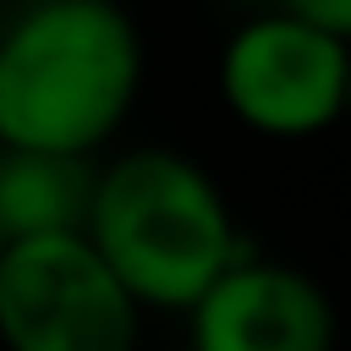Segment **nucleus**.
<instances>
[{
  "label": "nucleus",
  "instance_id": "obj_1",
  "mask_svg": "<svg viewBox=\"0 0 351 351\" xmlns=\"http://www.w3.org/2000/svg\"><path fill=\"white\" fill-rule=\"evenodd\" d=\"M143 93V33L121 0H33L0 33V148L99 159Z\"/></svg>",
  "mask_w": 351,
  "mask_h": 351
},
{
  "label": "nucleus",
  "instance_id": "obj_2",
  "mask_svg": "<svg viewBox=\"0 0 351 351\" xmlns=\"http://www.w3.org/2000/svg\"><path fill=\"white\" fill-rule=\"evenodd\" d=\"M82 236L143 313H186L241 252H252L219 181L176 148L104 159Z\"/></svg>",
  "mask_w": 351,
  "mask_h": 351
},
{
  "label": "nucleus",
  "instance_id": "obj_3",
  "mask_svg": "<svg viewBox=\"0 0 351 351\" xmlns=\"http://www.w3.org/2000/svg\"><path fill=\"white\" fill-rule=\"evenodd\" d=\"M143 307L88 247V236L5 241L0 346L5 351H137Z\"/></svg>",
  "mask_w": 351,
  "mask_h": 351
},
{
  "label": "nucleus",
  "instance_id": "obj_4",
  "mask_svg": "<svg viewBox=\"0 0 351 351\" xmlns=\"http://www.w3.org/2000/svg\"><path fill=\"white\" fill-rule=\"evenodd\" d=\"M351 88L346 33L313 27L285 11L247 16L219 49V99L225 110L274 143L318 137L340 121Z\"/></svg>",
  "mask_w": 351,
  "mask_h": 351
},
{
  "label": "nucleus",
  "instance_id": "obj_5",
  "mask_svg": "<svg viewBox=\"0 0 351 351\" xmlns=\"http://www.w3.org/2000/svg\"><path fill=\"white\" fill-rule=\"evenodd\" d=\"M186 351H335V307L313 274L241 252L186 307Z\"/></svg>",
  "mask_w": 351,
  "mask_h": 351
},
{
  "label": "nucleus",
  "instance_id": "obj_6",
  "mask_svg": "<svg viewBox=\"0 0 351 351\" xmlns=\"http://www.w3.org/2000/svg\"><path fill=\"white\" fill-rule=\"evenodd\" d=\"M99 159L49 154V148H0V236H82L93 203Z\"/></svg>",
  "mask_w": 351,
  "mask_h": 351
},
{
  "label": "nucleus",
  "instance_id": "obj_7",
  "mask_svg": "<svg viewBox=\"0 0 351 351\" xmlns=\"http://www.w3.org/2000/svg\"><path fill=\"white\" fill-rule=\"evenodd\" d=\"M274 11L302 16L313 27H329V33H346L351 38V0H274Z\"/></svg>",
  "mask_w": 351,
  "mask_h": 351
},
{
  "label": "nucleus",
  "instance_id": "obj_8",
  "mask_svg": "<svg viewBox=\"0 0 351 351\" xmlns=\"http://www.w3.org/2000/svg\"><path fill=\"white\" fill-rule=\"evenodd\" d=\"M0 258H5V236H0Z\"/></svg>",
  "mask_w": 351,
  "mask_h": 351
}]
</instances>
